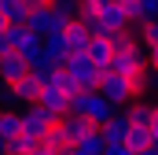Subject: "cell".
Listing matches in <instances>:
<instances>
[{
    "label": "cell",
    "mask_w": 158,
    "mask_h": 155,
    "mask_svg": "<svg viewBox=\"0 0 158 155\" xmlns=\"http://www.w3.org/2000/svg\"><path fill=\"white\" fill-rule=\"evenodd\" d=\"M59 126H63V133H66L70 144H77L81 137H88L92 129H99L88 115H77V111H63V115H59Z\"/></svg>",
    "instance_id": "cell-7"
},
{
    "label": "cell",
    "mask_w": 158,
    "mask_h": 155,
    "mask_svg": "<svg viewBox=\"0 0 158 155\" xmlns=\"http://www.w3.org/2000/svg\"><path fill=\"white\" fill-rule=\"evenodd\" d=\"M63 155H81V152H77V148H74V144H70V148H66V152H63Z\"/></svg>",
    "instance_id": "cell-36"
},
{
    "label": "cell",
    "mask_w": 158,
    "mask_h": 155,
    "mask_svg": "<svg viewBox=\"0 0 158 155\" xmlns=\"http://www.w3.org/2000/svg\"><path fill=\"white\" fill-rule=\"evenodd\" d=\"M96 89H99L114 107H125V104L132 100V85H129V78H125V74H114V70H103Z\"/></svg>",
    "instance_id": "cell-4"
},
{
    "label": "cell",
    "mask_w": 158,
    "mask_h": 155,
    "mask_svg": "<svg viewBox=\"0 0 158 155\" xmlns=\"http://www.w3.org/2000/svg\"><path fill=\"white\" fill-rule=\"evenodd\" d=\"M140 19H158V0H140Z\"/></svg>",
    "instance_id": "cell-27"
},
{
    "label": "cell",
    "mask_w": 158,
    "mask_h": 155,
    "mask_svg": "<svg viewBox=\"0 0 158 155\" xmlns=\"http://www.w3.org/2000/svg\"><path fill=\"white\" fill-rule=\"evenodd\" d=\"M99 133H103L107 144H125V133H129V118H125V111L114 115V118H107V122L99 126Z\"/></svg>",
    "instance_id": "cell-14"
},
{
    "label": "cell",
    "mask_w": 158,
    "mask_h": 155,
    "mask_svg": "<svg viewBox=\"0 0 158 155\" xmlns=\"http://www.w3.org/2000/svg\"><path fill=\"white\" fill-rule=\"evenodd\" d=\"M63 37H66V48H70V52H85V48H88V41H92V33L81 26L77 19H70V22H66V30H63Z\"/></svg>",
    "instance_id": "cell-16"
},
{
    "label": "cell",
    "mask_w": 158,
    "mask_h": 155,
    "mask_svg": "<svg viewBox=\"0 0 158 155\" xmlns=\"http://www.w3.org/2000/svg\"><path fill=\"white\" fill-rule=\"evenodd\" d=\"M143 55H147V67H158V44H143Z\"/></svg>",
    "instance_id": "cell-30"
},
{
    "label": "cell",
    "mask_w": 158,
    "mask_h": 155,
    "mask_svg": "<svg viewBox=\"0 0 158 155\" xmlns=\"http://www.w3.org/2000/svg\"><path fill=\"white\" fill-rule=\"evenodd\" d=\"M140 67H147L143 44H132V48H125V52H114V59H110V70H114V74H125V78H132Z\"/></svg>",
    "instance_id": "cell-6"
},
{
    "label": "cell",
    "mask_w": 158,
    "mask_h": 155,
    "mask_svg": "<svg viewBox=\"0 0 158 155\" xmlns=\"http://www.w3.org/2000/svg\"><path fill=\"white\" fill-rule=\"evenodd\" d=\"M136 155H158V148H155V144H143V148H140Z\"/></svg>",
    "instance_id": "cell-31"
},
{
    "label": "cell",
    "mask_w": 158,
    "mask_h": 155,
    "mask_svg": "<svg viewBox=\"0 0 158 155\" xmlns=\"http://www.w3.org/2000/svg\"><path fill=\"white\" fill-rule=\"evenodd\" d=\"M11 4H15V0H0V11H7V7H11Z\"/></svg>",
    "instance_id": "cell-35"
},
{
    "label": "cell",
    "mask_w": 158,
    "mask_h": 155,
    "mask_svg": "<svg viewBox=\"0 0 158 155\" xmlns=\"http://www.w3.org/2000/svg\"><path fill=\"white\" fill-rule=\"evenodd\" d=\"M74 148H77L81 155H103V148H107V140H103V133H99V129H92L88 137H81V140L74 144Z\"/></svg>",
    "instance_id": "cell-19"
},
{
    "label": "cell",
    "mask_w": 158,
    "mask_h": 155,
    "mask_svg": "<svg viewBox=\"0 0 158 155\" xmlns=\"http://www.w3.org/2000/svg\"><path fill=\"white\" fill-rule=\"evenodd\" d=\"M151 89L158 92V67H151Z\"/></svg>",
    "instance_id": "cell-33"
},
{
    "label": "cell",
    "mask_w": 158,
    "mask_h": 155,
    "mask_svg": "<svg viewBox=\"0 0 158 155\" xmlns=\"http://www.w3.org/2000/svg\"><path fill=\"white\" fill-rule=\"evenodd\" d=\"M7 107H22V100L15 96L11 81H4V78H0V111H7Z\"/></svg>",
    "instance_id": "cell-25"
},
{
    "label": "cell",
    "mask_w": 158,
    "mask_h": 155,
    "mask_svg": "<svg viewBox=\"0 0 158 155\" xmlns=\"http://www.w3.org/2000/svg\"><path fill=\"white\" fill-rule=\"evenodd\" d=\"M37 104L44 107V111H48V115H55V118H59L63 111H66L70 96H66V92H63L59 85H40V92H37Z\"/></svg>",
    "instance_id": "cell-10"
},
{
    "label": "cell",
    "mask_w": 158,
    "mask_h": 155,
    "mask_svg": "<svg viewBox=\"0 0 158 155\" xmlns=\"http://www.w3.org/2000/svg\"><path fill=\"white\" fill-rule=\"evenodd\" d=\"M52 85H59L66 96H77V92H81V85H77L70 74H66V67H55V74H52Z\"/></svg>",
    "instance_id": "cell-23"
},
{
    "label": "cell",
    "mask_w": 158,
    "mask_h": 155,
    "mask_svg": "<svg viewBox=\"0 0 158 155\" xmlns=\"http://www.w3.org/2000/svg\"><path fill=\"white\" fill-rule=\"evenodd\" d=\"M26 155H48V152H44V148H40V144H37V148H33V152H26Z\"/></svg>",
    "instance_id": "cell-34"
},
{
    "label": "cell",
    "mask_w": 158,
    "mask_h": 155,
    "mask_svg": "<svg viewBox=\"0 0 158 155\" xmlns=\"http://www.w3.org/2000/svg\"><path fill=\"white\" fill-rule=\"evenodd\" d=\"M66 111H77V115H88L96 126H103L107 118L118 115V107L99 92V89H81L77 96H70V104H66Z\"/></svg>",
    "instance_id": "cell-1"
},
{
    "label": "cell",
    "mask_w": 158,
    "mask_h": 155,
    "mask_svg": "<svg viewBox=\"0 0 158 155\" xmlns=\"http://www.w3.org/2000/svg\"><path fill=\"white\" fill-rule=\"evenodd\" d=\"M37 144H40L48 155H63L66 148H70V140H66V133H63V126H59V122H52V126L44 129V137H40Z\"/></svg>",
    "instance_id": "cell-12"
},
{
    "label": "cell",
    "mask_w": 158,
    "mask_h": 155,
    "mask_svg": "<svg viewBox=\"0 0 158 155\" xmlns=\"http://www.w3.org/2000/svg\"><path fill=\"white\" fill-rule=\"evenodd\" d=\"M121 7L129 11V19H132V22L140 19V0H121Z\"/></svg>",
    "instance_id": "cell-29"
},
{
    "label": "cell",
    "mask_w": 158,
    "mask_h": 155,
    "mask_svg": "<svg viewBox=\"0 0 158 155\" xmlns=\"http://www.w3.org/2000/svg\"><path fill=\"white\" fill-rule=\"evenodd\" d=\"M48 4H52V11H59L63 19H74L77 7H81V0H48Z\"/></svg>",
    "instance_id": "cell-26"
},
{
    "label": "cell",
    "mask_w": 158,
    "mask_h": 155,
    "mask_svg": "<svg viewBox=\"0 0 158 155\" xmlns=\"http://www.w3.org/2000/svg\"><path fill=\"white\" fill-rule=\"evenodd\" d=\"M63 67H66V74L74 78L81 89H96V85H99V74H103V70L88 59V52H70Z\"/></svg>",
    "instance_id": "cell-2"
},
{
    "label": "cell",
    "mask_w": 158,
    "mask_h": 155,
    "mask_svg": "<svg viewBox=\"0 0 158 155\" xmlns=\"http://www.w3.org/2000/svg\"><path fill=\"white\" fill-rule=\"evenodd\" d=\"M96 11H99V19H103V26L114 33V30H125V26H132V19H129V11L121 7V0H96Z\"/></svg>",
    "instance_id": "cell-8"
},
{
    "label": "cell",
    "mask_w": 158,
    "mask_h": 155,
    "mask_svg": "<svg viewBox=\"0 0 158 155\" xmlns=\"http://www.w3.org/2000/svg\"><path fill=\"white\" fill-rule=\"evenodd\" d=\"M132 30H136V41L140 44H158V19H140Z\"/></svg>",
    "instance_id": "cell-20"
},
{
    "label": "cell",
    "mask_w": 158,
    "mask_h": 155,
    "mask_svg": "<svg viewBox=\"0 0 158 155\" xmlns=\"http://www.w3.org/2000/svg\"><path fill=\"white\" fill-rule=\"evenodd\" d=\"M151 111H155V104H147L143 96H136V100L125 104V118H129L132 126H147V122H151Z\"/></svg>",
    "instance_id": "cell-17"
},
{
    "label": "cell",
    "mask_w": 158,
    "mask_h": 155,
    "mask_svg": "<svg viewBox=\"0 0 158 155\" xmlns=\"http://www.w3.org/2000/svg\"><path fill=\"white\" fill-rule=\"evenodd\" d=\"M26 70H30V63H26V55H22V52H15V48H11V52H4V55H0V78H4V81H19Z\"/></svg>",
    "instance_id": "cell-11"
},
{
    "label": "cell",
    "mask_w": 158,
    "mask_h": 155,
    "mask_svg": "<svg viewBox=\"0 0 158 155\" xmlns=\"http://www.w3.org/2000/svg\"><path fill=\"white\" fill-rule=\"evenodd\" d=\"M4 52H11V44H7V37H4V30H0V55Z\"/></svg>",
    "instance_id": "cell-32"
},
{
    "label": "cell",
    "mask_w": 158,
    "mask_h": 155,
    "mask_svg": "<svg viewBox=\"0 0 158 155\" xmlns=\"http://www.w3.org/2000/svg\"><path fill=\"white\" fill-rule=\"evenodd\" d=\"M81 4H96V0H81Z\"/></svg>",
    "instance_id": "cell-38"
},
{
    "label": "cell",
    "mask_w": 158,
    "mask_h": 155,
    "mask_svg": "<svg viewBox=\"0 0 158 155\" xmlns=\"http://www.w3.org/2000/svg\"><path fill=\"white\" fill-rule=\"evenodd\" d=\"M129 85H132V100H136V96H143V92L151 89V67H140L136 74L129 78Z\"/></svg>",
    "instance_id": "cell-24"
},
{
    "label": "cell",
    "mask_w": 158,
    "mask_h": 155,
    "mask_svg": "<svg viewBox=\"0 0 158 155\" xmlns=\"http://www.w3.org/2000/svg\"><path fill=\"white\" fill-rule=\"evenodd\" d=\"M11 89H15V96H19L22 104H33V100H37V92H40V78H37V70H26L19 81H11Z\"/></svg>",
    "instance_id": "cell-13"
},
{
    "label": "cell",
    "mask_w": 158,
    "mask_h": 155,
    "mask_svg": "<svg viewBox=\"0 0 158 155\" xmlns=\"http://www.w3.org/2000/svg\"><path fill=\"white\" fill-rule=\"evenodd\" d=\"M0 133H4V140L15 137V133H22V107H7V111H0Z\"/></svg>",
    "instance_id": "cell-18"
},
{
    "label": "cell",
    "mask_w": 158,
    "mask_h": 155,
    "mask_svg": "<svg viewBox=\"0 0 158 155\" xmlns=\"http://www.w3.org/2000/svg\"><path fill=\"white\" fill-rule=\"evenodd\" d=\"M103 155H136V152H132L129 144H107V148H103Z\"/></svg>",
    "instance_id": "cell-28"
},
{
    "label": "cell",
    "mask_w": 158,
    "mask_h": 155,
    "mask_svg": "<svg viewBox=\"0 0 158 155\" xmlns=\"http://www.w3.org/2000/svg\"><path fill=\"white\" fill-rule=\"evenodd\" d=\"M4 26H7V15H4V11H0V30H4Z\"/></svg>",
    "instance_id": "cell-37"
},
{
    "label": "cell",
    "mask_w": 158,
    "mask_h": 155,
    "mask_svg": "<svg viewBox=\"0 0 158 155\" xmlns=\"http://www.w3.org/2000/svg\"><path fill=\"white\" fill-rule=\"evenodd\" d=\"M33 148H37V140L30 133H15V137H7V148L4 152L7 155H26V152H33Z\"/></svg>",
    "instance_id": "cell-21"
},
{
    "label": "cell",
    "mask_w": 158,
    "mask_h": 155,
    "mask_svg": "<svg viewBox=\"0 0 158 155\" xmlns=\"http://www.w3.org/2000/svg\"><path fill=\"white\" fill-rule=\"evenodd\" d=\"M52 122H59V118L48 115L37 100H33V104H22V133H30L33 140H40V137H44V129H48Z\"/></svg>",
    "instance_id": "cell-5"
},
{
    "label": "cell",
    "mask_w": 158,
    "mask_h": 155,
    "mask_svg": "<svg viewBox=\"0 0 158 155\" xmlns=\"http://www.w3.org/2000/svg\"><path fill=\"white\" fill-rule=\"evenodd\" d=\"M85 52H88V59H92L99 70H110V59H114V52H110V41H107V37H92Z\"/></svg>",
    "instance_id": "cell-15"
},
{
    "label": "cell",
    "mask_w": 158,
    "mask_h": 155,
    "mask_svg": "<svg viewBox=\"0 0 158 155\" xmlns=\"http://www.w3.org/2000/svg\"><path fill=\"white\" fill-rule=\"evenodd\" d=\"M125 144H129L132 152H140L143 144H151V133H147V126H132V122H129V133H125Z\"/></svg>",
    "instance_id": "cell-22"
},
{
    "label": "cell",
    "mask_w": 158,
    "mask_h": 155,
    "mask_svg": "<svg viewBox=\"0 0 158 155\" xmlns=\"http://www.w3.org/2000/svg\"><path fill=\"white\" fill-rule=\"evenodd\" d=\"M66 22H70V19H63L59 11H52V4H44V7H37V11L26 15V26H30V33H37V37H48V33L66 30Z\"/></svg>",
    "instance_id": "cell-3"
},
{
    "label": "cell",
    "mask_w": 158,
    "mask_h": 155,
    "mask_svg": "<svg viewBox=\"0 0 158 155\" xmlns=\"http://www.w3.org/2000/svg\"><path fill=\"white\" fill-rule=\"evenodd\" d=\"M40 55L48 59V67H63V63H66L70 48H66L63 30H59V33H48V37H40Z\"/></svg>",
    "instance_id": "cell-9"
}]
</instances>
